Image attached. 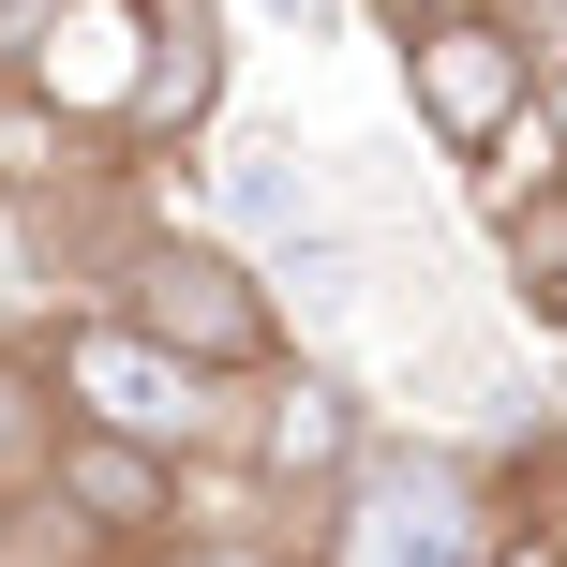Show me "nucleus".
Here are the masks:
<instances>
[{"instance_id": "nucleus-13", "label": "nucleus", "mask_w": 567, "mask_h": 567, "mask_svg": "<svg viewBox=\"0 0 567 567\" xmlns=\"http://www.w3.org/2000/svg\"><path fill=\"white\" fill-rule=\"evenodd\" d=\"M553 209H567V165H553Z\"/></svg>"}, {"instance_id": "nucleus-2", "label": "nucleus", "mask_w": 567, "mask_h": 567, "mask_svg": "<svg viewBox=\"0 0 567 567\" xmlns=\"http://www.w3.org/2000/svg\"><path fill=\"white\" fill-rule=\"evenodd\" d=\"M493 538H508V493H493L478 449H449V433H419V449L373 433V449L313 493L299 567H478Z\"/></svg>"}, {"instance_id": "nucleus-3", "label": "nucleus", "mask_w": 567, "mask_h": 567, "mask_svg": "<svg viewBox=\"0 0 567 567\" xmlns=\"http://www.w3.org/2000/svg\"><path fill=\"white\" fill-rule=\"evenodd\" d=\"M16 359L45 373V403H60V419H90V433H135V449H165V463H225V433H239V389L179 373L165 343H135L120 313H45V329H30Z\"/></svg>"}, {"instance_id": "nucleus-6", "label": "nucleus", "mask_w": 567, "mask_h": 567, "mask_svg": "<svg viewBox=\"0 0 567 567\" xmlns=\"http://www.w3.org/2000/svg\"><path fill=\"white\" fill-rule=\"evenodd\" d=\"M359 449H373V389L343 359H269L255 389H239V433H225V463L269 493L284 523H313V493H329Z\"/></svg>"}, {"instance_id": "nucleus-11", "label": "nucleus", "mask_w": 567, "mask_h": 567, "mask_svg": "<svg viewBox=\"0 0 567 567\" xmlns=\"http://www.w3.org/2000/svg\"><path fill=\"white\" fill-rule=\"evenodd\" d=\"M269 30H359V0H255Z\"/></svg>"}, {"instance_id": "nucleus-9", "label": "nucleus", "mask_w": 567, "mask_h": 567, "mask_svg": "<svg viewBox=\"0 0 567 567\" xmlns=\"http://www.w3.org/2000/svg\"><path fill=\"white\" fill-rule=\"evenodd\" d=\"M90 195H105V150L30 75H0V225H60V209H90Z\"/></svg>"}, {"instance_id": "nucleus-8", "label": "nucleus", "mask_w": 567, "mask_h": 567, "mask_svg": "<svg viewBox=\"0 0 567 567\" xmlns=\"http://www.w3.org/2000/svg\"><path fill=\"white\" fill-rule=\"evenodd\" d=\"M195 165H209V209H195V225H209V239H239V255L343 225V179H329V150H313L299 120H269V135H209Z\"/></svg>"}, {"instance_id": "nucleus-7", "label": "nucleus", "mask_w": 567, "mask_h": 567, "mask_svg": "<svg viewBox=\"0 0 567 567\" xmlns=\"http://www.w3.org/2000/svg\"><path fill=\"white\" fill-rule=\"evenodd\" d=\"M150 45H165V0H45L16 30L0 75H30L60 120H75L105 165H135V90H150Z\"/></svg>"}, {"instance_id": "nucleus-5", "label": "nucleus", "mask_w": 567, "mask_h": 567, "mask_svg": "<svg viewBox=\"0 0 567 567\" xmlns=\"http://www.w3.org/2000/svg\"><path fill=\"white\" fill-rule=\"evenodd\" d=\"M30 508H45L90 567H135V553H165L179 523H195V463L135 449V433L60 419V433H45V478H30Z\"/></svg>"}, {"instance_id": "nucleus-4", "label": "nucleus", "mask_w": 567, "mask_h": 567, "mask_svg": "<svg viewBox=\"0 0 567 567\" xmlns=\"http://www.w3.org/2000/svg\"><path fill=\"white\" fill-rule=\"evenodd\" d=\"M389 75H403V120H419V135L449 150L463 179H478L493 150H508L523 120H538V75H553V60L523 45V30L493 16V0H463V16H419V30H389Z\"/></svg>"}, {"instance_id": "nucleus-10", "label": "nucleus", "mask_w": 567, "mask_h": 567, "mask_svg": "<svg viewBox=\"0 0 567 567\" xmlns=\"http://www.w3.org/2000/svg\"><path fill=\"white\" fill-rule=\"evenodd\" d=\"M493 239H508V299H523V329L567 343V209L523 195V209H493Z\"/></svg>"}, {"instance_id": "nucleus-1", "label": "nucleus", "mask_w": 567, "mask_h": 567, "mask_svg": "<svg viewBox=\"0 0 567 567\" xmlns=\"http://www.w3.org/2000/svg\"><path fill=\"white\" fill-rule=\"evenodd\" d=\"M90 313H120L135 343H165V359L209 373V389H255L269 359H299V329H284L269 269L239 255V239L179 225V209H135V225L90 255Z\"/></svg>"}, {"instance_id": "nucleus-12", "label": "nucleus", "mask_w": 567, "mask_h": 567, "mask_svg": "<svg viewBox=\"0 0 567 567\" xmlns=\"http://www.w3.org/2000/svg\"><path fill=\"white\" fill-rule=\"evenodd\" d=\"M30 16H45V0H0V60H16V30H30Z\"/></svg>"}]
</instances>
